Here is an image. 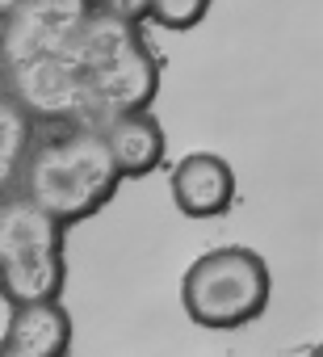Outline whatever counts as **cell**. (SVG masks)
<instances>
[{
  "mask_svg": "<svg viewBox=\"0 0 323 357\" xmlns=\"http://www.w3.org/2000/svg\"><path fill=\"white\" fill-rule=\"evenodd\" d=\"M17 5H22V0H0V22H5V17L17 9Z\"/></svg>",
  "mask_w": 323,
  "mask_h": 357,
  "instance_id": "obj_11",
  "label": "cell"
},
{
  "mask_svg": "<svg viewBox=\"0 0 323 357\" xmlns=\"http://www.w3.org/2000/svg\"><path fill=\"white\" fill-rule=\"evenodd\" d=\"M168 194L185 219H219L235 206V168L219 151H189L168 172Z\"/></svg>",
  "mask_w": 323,
  "mask_h": 357,
  "instance_id": "obj_5",
  "label": "cell"
},
{
  "mask_svg": "<svg viewBox=\"0 0 323 357\" xmlns=\"http://www.w3.org/2000/svg\"><path fill=\"white\" fill-rule=\"evenodd\" d=\"M93 5H97V13L126 22V26H143L151 17V0H93Z\"/></svg>",
  "mask_w": 323,
  "mask_h": 357,
  "instance_id": "obj_10",
  "label": "cell"
},
{
  "mask_svg": "<svg viewBox=\"0 0 323 357\" xmlns=\"http://www.w3.org/2000/svg\"><path fill=\"white\" fill-rule=\"evenodd\" d=\"M30 151H34V118L0 89V198L17 194Z\"/></svg>",
  "mask_w": 323,
  "mask_h": 357,
  "instance_id": "obj_8",
  "label": "cell"
},
{
  "mask_svg": "<svg viewBox=\"0 0 323 357\" xmlns=\"http://www.w3.org/2000/svg\"><path fill=\"white\" fill-rule=\"evenodd\" d=\"M0 89H5V80H0Z\"/></svg>",
  "mask_w": 323,
  "mask_h": 357,
  "instance_id": "obj_12",
  "label": "cell"
},
{
  "mask_svg": "<svg viewBox=\"0 0 323 357\" xmlns=\"http://www.w3.org/2000/svg\"><path fill=\"white\" fill-rule=\"evenodd\" d=\"M101 139L113 155V168L122 181H139V176H151L159 164H164V126L151 118V109L139 114H118L109 122H101Z\"/></svg>",
  "mask_w": 323,
  "mask_h": 357,
  "instance_id": "obj_7",
  "label": "cell"
},
{
  "mask_svg": "<svg viewBox=\"0 0 323 357\" xmlns=\"http://www.w3.org/2000/svg\"><path fill=\"white\" fill-rule=\"evenodd\" d=\"M63 231L47 211L22 194L0 198V294L9 307L55 303L68 282Z\"/></svg>",
  "mask_w": 323,
  "mask_h": 357,
  "instance_id": "obj_3",
  "label": "cell"
},
{
  "mask_svg": "<svg viewBox=\"0 0 323 357\" xmlns=\"http://www.w3.org/2000/svg\"><path fill=\"white\" fill-rule=\"evenodd\" d=\"M72 349V315L55 303H26L9 311L0 332V357H68Z\"/></svg>",
  "mask_w": 323,
  "mask_h": 357,
  "instance_id": "obj_6",
  "label": "cell"
},
{
  "mask_svg": "<svg viewBox=\"0 0 323 357\" xmlns=\"http://www.w3.org/2000/svg\"><path fill=\"white\" fill-rule=\"evenodd\" d=\"M93 0H22L0 22V72L63 55L93 17Z\"/></svg>",
  "mask_w": 323,
  "mask_h": 357,
  "instance_id": "obj_4",
  "label": "cell"
},
{
  "mask_svg": "<svg viewBox=\"0 0 323 357\" xmlns=\"http://www.w3.org/2000/svg\"><path fill=\"white\" fill-rule=\"evenodd\" d=\"M122 185L113 155L101 139V126H68L34 143L17 194L47 211L59 227L93 219Z\"/></svg>",
  "mask_w": 323,
  "mask_h": 357,
  "instance_id": "obj_1",
  "label": "cell"
},
{
  "mask_svg": "<svg viewBox=\"0 0 323 357\" xmlns=\"http://www.w3.org/2000/svg\"><path fill=\"white\" fill-rule=\"evenodd\" d=\"M210 5H214V0H151V17L147 22H155L159 30L185 34V30H194V26L206 22Z\"/></svg>",
  "mask_w": 323,
  "mask_h": 357,
  "instance_id": "obj_9",
  "label": "cell"
},
{
  "mask_svg": "<svg viewBox=\"0 0 323 357\" xmlns=\"http://www.w3.org/2000/svg\"><path fill=\"white\" fill-rule=\"evenodd\" d=\"M273 298L269 265L244 244H219L189 261L181 278V307L198 328L231 332L265 315Z\"/></svg>",
  "mask_w": 323,
  "mask_h": 357,
  "instance_id": "obj_2",
  "label": "cell"
}]
</instances>
